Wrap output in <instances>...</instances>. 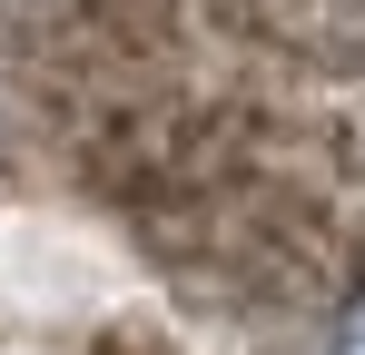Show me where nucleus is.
I'll return each mask as SVG.
<instances>
[{
    "label": "nucleus",
    "mask_w": 365,
    "mask_h": 355,
    "mask_svg": "<svg viewBox=\"0 0 365 355\" xmlns=\"http://www.w3.org/2000/svg\"><path fill=\"white\" fill-rule=\"evenodd\" d=\"M316 355H365V287L326 316V336H316Z\"/></svg>",
    "instance_id": "f257e3e1"
}]
</instances>
